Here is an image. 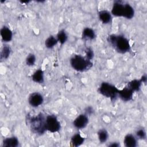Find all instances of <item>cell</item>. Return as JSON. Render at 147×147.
<instances>
[{
    "label": "cell",
    "mask_w": 147,
    "mask_h": 147,
    "mask_svg": "<svg viewBox=\"0 0 147 147\" xmlns=\"http://www.w3.org/2000/svg\"><path fill=\"white\" fill-rule=\"evenodd\" d=\"M109 43L119 53H125L130 50L129 40L122 35L112 34L107 37Z\"/></svg>",
    "instance_id": "obj_1"
},
{
    "label": "cell",
    "mask_w": 147,
    "mask_h": 147,
    "mask_svg": "<svg viewBox=\"0 0 147 147\" xmlns=\"http://www.w3.org/2000/svg\"><path fill=\"white\" fill-rule=\"evenodd\" d=\"M29 123L32 131L35 134L41 135L47 131L46 117L42 113L30 117Z\"/></svg>",
    "instance_id": "obj_2"
},
{
    "label": "cell",
    "mask_w": 147,
    "mask_h": 147,
    "mask_svg": "<svg viewBox=\"0 0 147 147\" xmlns=\"http://www.w3.org/2000/svg\"><path fill=\"white\" fill-rule=\"evenodd\" d=\"M70 64L72 68L79 72H83L91 68L92 63L85 56L80 55H74L70 59Z\"/></svg>",
    "instance_id": "obj_3"
},
{
    "label": "cell",
    "mask_w": 147,
    "mask_h": 147,
    "mask_svg": "<svg viewBox=\"0 0 147 147\" xmlns=\"http://www.w3.org/2000/svg\"><path fill=\"white\" fill-rule=\"evenodd\" d=\"M98 91L102 95L110 99L111 100H115L118 96L119 89L114 85L108 82H102Z\"/></svg>",
    "instance_id": "obj_4"
},
{
    "label": "cell",
    "mask_w": 147,
    "mask_h": 147,
    "mask_svg": "<svg viewBox=\"0 0 147 147\" xmlns=\"http://www.w3.org/2000/svg\"><path fill=\"white\" fill-rule=\"evenodd\" d=\"M61 125L57 118L54 115H48L46 117L47 131L56 133L60 130Z\"/></svg>",
    "instance_id": "obj_5"
},
{
    "label": "cell",
    "mask_w": 147,
    "mask_h": 147,
    "mask_svg": "<svg viewBox=\"0 0 147 147\" xmlns=\"http://www.w3.org/2000/svg\"><path fill=\"white\" fill-rule=\"evenodd\" d=\"M44 102L43 96L38 92H34L30 94L28 98L29 105L33 107H37L41 105Z\"/></svg>",
    "instance_id": "obj_6"
},
{
    "label": "cell",
    "mask_w": 147,
    "mask_h": 147,
    "mask_svg": "<svg viewBox=\"0 0 147 147\" xmlns=\"http://www.w3.org/2000/svg\"><path fill=\"white\" fill-rule=\"evenodd\" d=\"M88 122V115L85 114H81L74 119L73 125L78 129H83L87 126Z\"/></svg>",
    "instance_id": "obj_7"
},
{
    "label": "cell",
    "mask_w": 147,
    "mask_h": 147,
    "mask_svg": "<svg viewBox=\"0 0 147 147\" xmlns=\"http://www.w3.org/2000/svg\"><path fill=\"white\" fill-rule=\"evenodd\" d=\"M125 2L121 1H115L113 5L111 14L115 17H123Z\"/></svg>",
    "instance_id": "obj_8"
},
{
    "label": "cell",
    "mask_w": 147,
    "mask_h": 147,
    "mask_svg": "<svg viewBox=\"0 0 147 147\" xmlns=\"http://www.w3.org/2000/svg\"><path fill=\"white\" fill-rule=\"evenodd\" d=\"M134 92L127 86L123 88L122 89L119 90L118 96L125 102L130 101L132 99L133 96Z\"/></svg>",
    "instance_id": "obj_9"
},
{
    "label": "cell",
    "mask_w": 147,
    "mask_h": 147,
    "mask_svg": "<svg viewBox=\"0 0 147 147\" xmlns=\"http://www.w3.org/2000/svg\"><path fill=\"white\" fill-rule=\"evenodd\" d=\"M0 34L3 42H7L11 41L13 38V32L11 29L5 26H3L0 30Z\"/></svg>",
    "instance_id": "obj_10"
},
{
    "label": "cell",
    "mask_w": 147,
    "mask_h": 147,
    "mask_svg": "<svg viewBox=\"0 0 147 147\" xmlns=\"http://www.w3.org/2000/svg\"><path fill=\"white\" fill-rule=\"evenodd\" d=\"M98 17L100 21L104 24H109L112 20L111 13L106 10H100L98 12Z\"/></svg>",
    "instance_id": "obj_11"
},
{
    "label": "cell",
    "mask_w": 147,
    "mask_h": 147,
    "mask_svg": "<svg viewBox=\"0 0 147 147\" xmlns=\"http://www.w3.org/2000/svg\"><path fill=\"white\" fill-rule=\"evenodd\" d=\"M123 144L126 147H136L137 145V138L133 134H127L124 137Z\"/></svg>",
    "instance_id": "obj_12"
},
{
    "label": "cell",
    "mask_w": 147,
    "mask_h": 147,
    "mask_svg": "<svg viewBox=\"0 0 147 147\" xmlns=\"http://www.w3.org/2000/svg\"><path fill=\"white\" fill-rule=\"evenodd\" d=\"M82 37L84 40H93L96 37V34L92 28L87 27L83 30Z\"/></svg>",
    "instance_id": "obj_13"
},
{
    "label": "cell",
    "mask_w": 147,
    "mask_h": 147,
    "mask_svg": "<svg viewBox=\"0 0 147 147\" xmlns=\"http://www.w3.org/2000/svg\"><path fill=\"white\" fill-rule=\"evenodd\" d=\"M19 145V141L16 137H10L3 139L2 146L4 147H17Z\"/></svg>",
    "instance_id": "obj_14"
},
{
    "label": "cell",
    "mask_w": 147,
    "mask_h": 147,
    "mask_svg": "<svg viewBox=\"0 0 147 147\" xmlns=\"http://www.w3.org/2000/svg\"><path fill=\"white\" fill-rule=\"evenodd\" d=\"M84 137H83L80 133H76L72 136L70 143L72 146L77 147L82 145L84 143Z\"/></svg>",
    "instance_id": "obj_15"
},
{
    "label": "cell",
    "mask_w": 147,
    "mask_h": 147,
    "mask_svg": "<svg viewBox=\"0 0 147 147\" xmlns=\"http://www.w3.org/2000/svg\"><path fill=\"white\" fill-rule=\"evenodd\" d=\"M32 80L37 83H42L44 81V71L41 69H38L32 75Z\"/></svg>",
    "instance_id": "obj_16"
},
{
    "label": "cell",
    "mask_w": 147,
    "mask_h": 147,
    "mask_svg": "<svg viewBox=\"0 0 147 147\" xmlns=\"http://www.w3.org/2000/svg\"><path fill=\"white\" fill-rule=\"evenodd\" d=\"M134 16V9L131 5L128 3H125V10L123 17L126 19H131Z\"/></svg>",
    "instance_id": "obj_17"
},
{
    "label": "cell",
    "mask_w": 147,
    "mask_h": 147,
    "mask_svg": "<svg viewBox=\"0 0 147 147\" xmlns=\"http://www.w3.org/2000/svg\"><path fill=\"white\" fill-rule=\"evenodd\" d=\"M142 82L140 79H134L127 83V87L130 88L133 92L138 91L142 85Z\"/></svg>",
    "instance_id": "obj_18"
},
{
    "label": "cell",
    "mask_w": 147,
    "mask_h": 147,
    "mask_svg": "<svg viewBox=\"0 0 147 147\" xmlns=\"http://www.w3.org/2000/svg\"><path fill=\"white\" fill-rule=\"evenodd\" d=\"M11 52V49L10 47L8 45H4L1 52V56H0L1 60H3L7 59L10 55Z\"/></svg>",
    "instance_id": "obj_19"
},
{
    "label": "cell",
    "mask_w": 147,
    "mask_h": 147,
    "mask_svg": "<svg viewBox=\"0 0 147 147\" xmlns=\"http://www.w3.org/2000/svg\"><path fill=\"white\" fill-rule=\"evenodd\" d=\"M58 43V41L56 37L53 36H49L45 41V46L48 49H52L55 47Z\"/></svg>",
    "instance_id": "obj_20"
},
{
    "label": "cell",
    "mask_w": 147,
    "mask_h": 147,
    "mask_svg": "<svg viewBox=\"0 0 147 147\" xmlns=\"http://www.w3.org/2000/svg\"><path fill=\"white\" fill-rule=\"evenodd\" d=\"M98 137L100 143L106 142L109 138V134L106 129H102L98 131Z\"/></svg>",
    "instance_id": "obj_21"
},
{
    "label": "cell",
    "mask_w": 147,
    "mask_h": 147,
    "mask_svg": "<svg viewBox=\"0 0 147 147\" xmlns=\"http://www.w3.org/2000/svg\"><path fill=\"white\" fill-rule=\"evenodd\" d=\"M56 38L61 45L64 44L68 39V35L64 29L60 30L57 34Z\"/></svg>",
    "instance_id": "obj_22"
},
{
    "label": "cell",
    "mask_w": 147,
    "mask_h": 147,
    "mask_svg": "<svg viewBox=\"0 0 147 147\" xmlns=\"http://www.w3.org/2000/svg\"><path fill=\"white\" fill-rule=\"evenodd\" d=\"M36 61V56L33 53H30L29 54L25 60L26 64L28 66H33L34 65Z\"/></svg>",
    "instance_id": "obj_23"
},
{
    "label": "cell",
    "mask_w": 147,
    "mask_h": 147,
    "mask_svg": "<svg viewBox=\"0 0 147 147\" xmlns=\"http://www.w3.org/2000/svg\"><path fill=\"white\" fill-rule=\"evenodd\" d=\"M136 134L137 137L140 140H145L146 137V134L145 130L142 128L138 129L136 132Z\"/></svg>",
    "instance_id": "obj_24"
},
{
    "label": "cell",
    "mask_w": 147,
    "mask_h": 147,
    "mask_svg": "<svg viewBox=\"0 0 147 147\" xmlns=\"http://www.w3.org/2000/svg\"><path fill=\"white\" fill-rule=\"evenodd\" d=\"M85 53H86L85 57L87 59H88L90 60H92L93 59L94 56V53L91 48H90V47L87 48L85 50Z\"/></svg>",
    "instance_id": "obj_25"
},
{
    "label": "cell",
    "mask_w": 147,
    "mask_h": 147,
    "mask_svg": "<svg viewBox=\"0 0 147 147\" xmlns=\"http://www.w3.org/2000/svg\"><path fill=\"white\" fill-rule=\"evenodd\" d=\"M94 113V109L91 106H88L85 109V114H86L87 115H90L91 114H92Z\"/></svg>",
    "instance_id": "obj_26"
},
{
    "label": "cell",
    "mask_w": 147,
    "mask_h": 147,
    "mask_svg": "<svg viewBox=\"0 0 147 147\" xmlns=\"http://www.w3.org/2000/svg\"><path fill=\"white\" fill-rule=\"evenodd\" d=\"M119 146H120V144L117 142H113L110 144L109 145V146H112V147H118Z\"/></svg>",
    "instance_id": "obj_27"
},
{
    "label": "cell",
    "mask_w": 147,
    "mask_h": 147,
    "mask_svg": "<svg viewBox=\"0 0 147 147\" xmlns=\"http://www.w3.org/2000/svg\"><path fill=\"white\" fill-rule=\"evenodd\" d=\"M141 81L142 82V83H146V80H147V77L145 75H144L141 76V79H140Z\"/></svg>",
    "instance_id": "obj_28"
},
{
    "label": "cell",
    "mask_w": 147,
    "mask_h": 147,
    "mask_svg": "<svg viewBox=\"0 0 147 147\" xmlns=\"http://www.w3.org/2000/svg\"><path fill=\"white\" fill-rule=\"evenodd\" d=\"M29 2H30V1H20V2H21V3H22V4H24V3H28Z\"/></svg>",
    "instance_id": "obj_29"
}]
</instances>
